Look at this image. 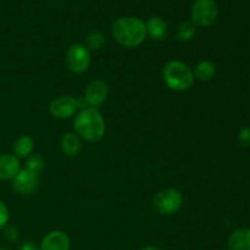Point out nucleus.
<instances>
[{
  "instance_id": "f257e3e1",
  "label": "nucleus",
  "mask_w": 250,
  "mask_h": 250,
  "mask_svg": "<svg viewBox=\"0 0 250 250\" xmlns=\"http://www.w3.org/2000/svg\"><path fill=\"white\" fill-rule=\"evenodd\" d=\"M115 41L125 48H137L146 37V22L138 17H121L111 27Z\"/></svg>"
},
{
  "instance_id": "f03ea898",
  "label": "nucleus",
  "mask_w": 250,
  "mask_h": 250,
  "mask_svg": "<svg viewBox=\"0 0 250 250\" xmlns=\"http://www.w3.org/2000/svg\"><path fill=\"white\" fill-rule=\"evenodd\" d=\"M73 128L80 138L89 143H95L104 137L105 121L97 109L88 107L78 112L73 121Z\"/></svg>"
},
{
  "instance_id": "7ed1b4c3",
  "label": "nucleus",
  "mask_w": 250,
  "mask_h": 250,
  "mask_svg": "<svg viewBox=\"0 0 250 250\" xmlns=\"http://www.w3.org/2000/svg\"><path fill=\"white\" fill-rule=\"evenodd\" d=\"M163 78L165 84L175 92H185L193 85L194 75L187 63L171 60L164 66Z\"/></svg>"
},
{
  "instance_id": "20e7f679",
  "label": "nucleus",
  "mask_w": 250,
  "mask_h": 250,
  "mask_svg": "<svg viewBox=\"0 0 250 250\" xmlns=\"http://www.w3.org/2000/svg\"><path fill=\"white\" fill-rule=\"evenodd\" d=\"M154 208L161 215H172L181 209L183 197L176 188H166L156 193L153 200Z\"/></svg>"
},
{
  "instance_id": "39448f33",
  "label": "nucleus",
  "mask_w": 250,
  "mask_h": 250,
  "mask_svg": "<svg viewBox=\"0 0 250 250\" xmlns=\"http://www.w3.org/2000/svg\"><path fill=\"white\" fill-rule=\"evenodd\" d=\"M219 7L215 0H197L190 9V19L195 26L210 27L215 23Z\"/></svg>"
},
{
  "instance_id": "423d86ee",
  "label": "nucleus",
  "mask_w": 250,
  "mask_h": 250,
  "mask_svg": "<svg viewBox=\"0 0 250 250\" xmlns=\"http://www.w3.org/2000/svg\"><path fill=\"white\" fill-rule=\"evenodd\" d=\"M66 65L73 73H83L90 65L89 49L83 44H72L65 55Z\"/></svg>"
},
{
  "instance_id": "0eeeda50",
  "label": "nucleus",
  "mask_w": 250,
  "mask_h": 250,
  "mask_svg": "<svg viewBox=\"0 0 250 250\" xmlns=\"http://www.w3.org/2000/svg\"><path fill=\"white\" fill-rule=\"evenodd\" d=\"M78 109L77 100L70 95H61L56 98L49 105V111L55 119L66 120L72 117Z\"/></svg>"
},
{
  "instance_id": "6e6552de",
  "label": "nucleus",
  "mask_w": 250,
  "mask_h": 250,
  "mask_svg": "<svg viewBox=\"0 0 250 250\" xmlns=\"http://www.w3.org/2000/svg\"><path fill=\"white\" fill-rule=\"evenodd\" d=\"M38 175L31 172L27 168L20 170V172L12 180V187L16 193L21 195H29L38 188Z\"/></svg>"
},
{
  "instance_id": "1a4fd4ad",
  "label": "nucleus",
  "mask_w": 250,
  "mask_h": 250,
  "mask_svg": "<svg viewBox=\"0 0 250 250\" xmlns=\"http://www.w3.org/2000/svg\"><path fill=\"white\" fill-rule=\"evenodd\" d=\"M107 94H109V90H107L106 83L102 80H94L85 88L84 99L88 106L97 109L106 100Z\"/></svg>"
},
{
  "instance_id": "9d476101",
  "label": "nucleus",
  "mask_w": 250,
  "mask_h": 250,
  "mask_svg": "<svg viewBox=\"0 0 250 250\" xmlns=\"http://www.w3.org/2000/svg\"><path fill=\"white\" fill-rule=\"evenodd\" d=\"M70 237L63 231H51L42 239L39 250H70Z\"/></svg>"
},
{
  "instance_id": "9b49d317",
  "label": "nucleus",
  "mask_w": 250,
  "mask_h": 250,
  "mask_svg": "<svg viewBox=\"0 0 250 250\" xmlns=\"http://www.w3.org/2000/svg\"><path fill=\"white\" fill-rule=\"evenodd\" d=\"M20 170V160L14 154L0 155V181L14 180Z\"/></svg>"
},
{
  "instance_id": "f8f14e48",
  "label": "nucleus",
  "mask_w": 250,
  "mask_h": 250,
  "mask_svg": "<svg viewBox=\"0 0 250 250\" xmlns=\"http://www.w3.org/2000/svg\"><path fill=\"white\" fill-rule=\"evenodd\" d=\"M227 246L229 250H250V229H238L232 232Z\"/></svg>"
},
{
  "instance_id": "ddd939ff",
  "label": "nucleus",
  "mask_w": 250,
  "mask_h": 250,
  "mask_svg": "<svg viewBox=\"0 0 250 250\" xmlns=\"http://www.w3.org/2000/svg\"><path fill=\"white\" fill-rule=\"evenodd\" d=\"M61 149L70 158L77 156L82 150V142L76 133H65L61 138Z\"/></svg>"
},
{
  "instance_id": "4468645a",
  "label": "nucleus",
  "mask_w": 250,
  "mask_h": 250,
  "mask_svg": "<svg viewBox=\"0 0 250 250\" xmlns=\"http://www.w3.org/2000/svg\"><path fill=\"white\" fill-rule=\"evenodd\" d=\"M146 36H149L153 39H156V41L165 38L166 34H167V24L160 17H150L146 22Z\"/></svg>"
},
{
  "instance_id": "2eb2a0df",
  "label": "nucleus",
  "mask_w": 250,
  "mask_h": 250,
  "mask_svg": "<svg viewBox=\"0 0 250 250\" xmlns=\"http://www.w3.org/2000/svg\"><path fill=\"white\" fill-rule=\"evenodd\" d=\"M193 75L197 80L202 81V82H208V81H211L216 75V66L212 61L202 60L195 65Z\"/></svg>"
},
{
  "instance_id": "dca6fc26",
  "label": "nucleus",
  "mask_w": 250,
  "mask_h": 250,
  "mask_svg": "<svg viewBox=\"0 0 250 250\" xmlns=\"http://www.w3.org/2000/svg\"><path fill=\"white\" fill-rule=\"evenodd\" d=\"M34 149V141L29 136H21L14 144V155L17 159L28 158Z\"/></svg>"
},
{
  "instance_id": "f3484780",
  "label": "nucleus",
  "mask_w": 250,
  "mask_h": 250,
  "mask_svg": "<svg viewBox=\"0 0 250 250\" xmlns=\"http://www.w3.org/2000/svg\"><path fill=\"white\" fill-rule=\"evenodd\" d=\"M197 33V28L193 22H183L178 26L177 39L181 42H188L194 38Z\"/></svg>"
},
{
  "instance_id": "a211bd4d",
  "label": "nucleus",
  "mask_w": 250,
  "mask_h": 250,
  "mask_svg": "<svg viewBox=\"0 0 250 250\" xmlns=\"http://www.w3.org/2000/svg\"><path fill=\"white\" fill-rule=\"evenodd\" d=\"M26 168L39 176L43 172L44 168H45V161L38 154H33V155H29L28 159H27Z\"/></svg>"
},
{
  "instance_id": "6ab92c4d",
  "label": "nucleus",
  "mask_w": 250,
  "mask_h": 250,
  "mask_svg": "<svg viewBox=\"0 0 250 250\" xmlns=\"http://www.w3.org/2000/svg\"><path fill=\"white\" fill-rule=\"evenodd\" d=\"M85 44H87L89 49L98 50V49H100L105 44V36L100 31L90 32L87 36V38H85Z\"/></svg>"
},
{
  "instance_id": "aec40b11",
  "label": "nucleus",
  "mask_w": 250,
  "mask_h": 250,
  "mask_svg": "<svg viewBox=\"0 0 250 250\" xmlns=\"http://www.w3.org/2000/svg\"><path fill=\"white\" fill-rule=\"evenodd\" d=\"M10 215H9V210H7V207L5 205L4 202L0 200V229L6 227L7 222H9Z\"/></svg>"
},
{
  "instance_id": "412c9836",
  "label": "nucleus",
  "mask_w": 250,
  "mask_h": 250,
  "mask_svg": "<svg viewBox=\"0 0 250 250\" xmlns=\"http://www.w3.org/2000/svg\"><path fill=\"white\" fill-rule=\"evenodd\" d=\"M238 141L243 146H250V127H243L238 133Z\"/></svg>"
},
{
  "instance_id": "4be33fe9",
  "label": "nucleus",
  "mask_w": 250,
  "mask_h": 250,
  "mask_svg": "<svg viewBox=\"0 0 250 250\" xmlns=\"http://www.w3.org/2000/svg\"><path fill=\"white\" fill-rule=\"evenodd\" d=\"M4 237L5 239L10 242H15L19 239V229L14 226L4 227Z\"/></svg>"
},
{
  "instance_id": "5701e85b",
  "label": "nucleus",
  "mask_w": 250,
  "mask_h": 250,
  "mask_svg": "<svg viewBox=\"0 0 250 250\" xmlns=\"http://www.w3.org/2000/svg\"><path fill=\"white\" fill-rule=\"evenodd\" d=\"M17 250H39V247L34 242H23Z\"/></svg>"
},
{
  "instance_id": "b1692460",
  "label": "nucleus",
  "mask_w": 250,
  "mask_h": 250,
  "mask_svg": "<svg viewBox=\"0 0 250 250\" xmlns=\"http://www.w3.org/2000/svg\"><path fill=\"white\" fill-rule=\"evenodd\" d=\"M141 250H160V249L156 248V247L154 246H148V247H144V248H142Z\"/></svg>"
},
{
  "instance_id": "393cba45",
  "label": "nucleus",
  "mask_w": 250,
  "mask_h": 250,
  "mask_svg": "<svg viewBox=\"0 0 250 250\" xmlns=\"http://www.w3.org/2000/svg\"><path fill=\"white\" fill-rule=\"evenodd\" d=\"M0 250H10V249H7V248H0Z\"/></svg>"
}]
</instances>
